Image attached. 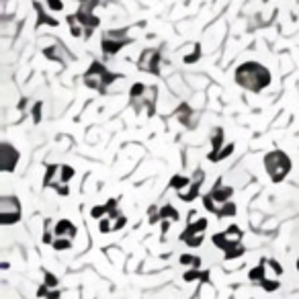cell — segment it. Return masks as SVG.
Wrapping results in <instances>:
<instances>
[{"label": "cell", "instance_id": "1", "mask_svg": "<svg viewBox=\"0 0 299 299\" xmlns=\"http://www.w3.org/2000/svg\"><path fill=\"white\" fill-rule=\"evenodd\" d=\"M236 78L238 86L250 90V92H262L268 84H270V72L258 62H246L242 66L236 68Z\"/></svg>", "mask_w": 299, "mask_h": 299}, {"label": "cell", "instance_id": "2", "mask_svg": "<svg viewBox=\"0 0 299 299\" xmlns=\"http://www.w3.org/2000/svg\"><path fill=\"white\" fill-rule=\"evenodd\" d=\"M117 78H121V76L109 72L100 62H92L90 68L86 70V74H84V84H86L88 88L98 90V92L104 94V92H106V86H109V84H113Z\"/></svg>", "mask_w": 299, "mask_h": 299}, {"label": "cell", "instance_id": "3", "mask_svg": "<svg viewBox=\"0 0 299 299\" xmlns=\"http://www.w3.org/2000/svg\"><path fill=\"white\" fill-rule=\"evenodd\" d=\"M264 168L272 182H281L291 170V158L281 150H272L264 156Z\"/></svg>", "mask_w": 299, "mask_h": 299}, {"label": "cell", "instance_id": "4", "mask_svg": "<svg viewBox=\"0 0 299 299\" xmlns=\"http://www.w3.org/2000/svg\"><path fill=\"white\" fill-rule=\"evenodd\" d=\"M20 220V201L16 197H2L0 199V224L12 226Z\"/></svg>", "mask_w": 299, "mask_h": 299}, {"label": "cell", "instance_id": "5", "mask_svg": "<svg viewBox=\"0 0 299 299\" xmlns=\"http://www.w3.org/2000/svg\"><path fill=\"white\" fill-rule=\"evenodd\" d=\"M160 50H154V48H150V50H144L142 56H140V62H138V68L142 72H148V74H160Z\"/></svg>", "mask_w": 299, "mask_h": 299}, {"label": "cell", "instance_id": "6", "mask_svg": "<svg viewBox=\"0 0 299 299\" xmlns=\"http://www.w3.org/2000/svg\"><path fill=\"white\" fill-rule=\"evenodd\" d=\"M16 164H18V150L4 142L0 146V168H2V172H12Z\"/></svg>", "mask_w": 299, "mask_h": 299}, {"label": "cell", "instance_id": "7", "mask_svg": "<svg viewBox=\"0 0 299 299\" xmlns=\"http://www.w3.org/2000/svg\"><path fill=\"white\" fill-rule=\"evenodd\" d=\"M203 180H205V172H203L201 168H199V170H195V174H193V182H190V186H188L186 190H182V193H178L180 201H184V203L195 201V199L199 197V190H201Z\"/></svg>", "mask_w": 299, "mask_h": 299}, {"label": "cell", "instance_id": "8", "mask_svg": "<svg viewBox=\"0 0 299 299\" xmlns=\"http://www.w3.org/2000/svg\"><path fill=\"white\" fill-rule=\"evenodd\" d=\"M76 14V18L80 20V25L84 27V29H86V31H84V37H90L92 35V29H96L98 25H100V18L98 16H94L90 10H78V12H74Z\"/></svg>", "mask_w": 299, "mask_h": 299}, {"label": "cell", "instance_id": "9", "mask_svg": "<svg viewBox=\"0 0 299 299\" xmlns=\"http://www.w3.org/2000/svg\"><path fill=\"white\" fill-rule=\"evenodd\" d=\"M209 195H211L213 199H216V203L224 205V203H228V201H230V197L234 195V188H232V186H226V184H224V180H222V178H218V182L211 186Z\"/></svg>", "mask_w": 299, "mask_h": 299}, {"label": "cell", "instance_id": "10", "mask_svg": "<svg viewBox=\"0 0 299 299\" xmlns=\"http://www.w3.org/2000/svg\"><path fill=\"white\" fill-rule=\"evenodd\" d=\"M127 44H132V39H109V37H102L100 48H102V54L106 58H111V56L119 54Z\"/></svg>", "mask_w": 299, "mask_h": 299}, {"label": "cell", "instance_id": "11", "mask_svg": "<svg viewBox=\"0 0 299 299\" xmlns=\"http://www.w3.org/2000/svg\"><path fill=\"white\" fill-rule=\"evenodd\" d=\"M176 117H178V121L184 127H188V130H193V127L197 125V121H199V113H195L188 104H180L178 106V109H176Z\"/></svg>", "mask_w": 299, "mask_h": 299}, {"label": "cell", "instance_id": "12", "mask_svg": "<svg viewBox=\"0 0 299 299\" xmlns=\"http://www.w3.org/2000/svg\"><path fill=\"white\" fill-rule=\"evenodd\" d=\"M54 234H56V238H70L72 240L78 234V230H76V226L70 220H60L56 224V228H54Z\"/></svg>", "mask_w": 299, "mask_h": 299}, {"label": "cell", "instance_id": "13", "mask_svg": "<svg viewBox=\"0 0 299 299\" xmlns=\"http://www.w3.org/2000/svg\"><path fill=\"white\" fill-rule=\"evenodd\" d=\"M205 230H207V220H205V218H199L197 222H190V224L186 226V230L180 234V240L184 242V240H188L190 236H197V234H205Z\"/></svg>", "mask_w": 299, "mask_h": 299}, {"label": "cell", "instance_id": "14", "mask_svg": "<svg viewBox=\"0 0 299 299\" xmlns=\"http://www.w3.org/2000/svg\"><path fill=\"white\" fill-rule=\"evenodd\" d=\"M44 54H46V58H50V60H54V62H66V60H72V56L66 52V48L64 46H54V48H44Z\"/></svg>", "mask_w": 299, "mask_h": 299}, {"label": "cell", "instance_id": "15", "mask_svg": "<svg viewBox=\"0 0 299 299\" xmlns=\"http://www.w3.org/2000/svg\"><path fill=\"white\" fill-rule=\"evenodd\" d=\"M33 8L37 10V25H35V29H39L41 25H52V27H58V20H56L54 16H50L44 8H41V4H39V2H33Z\"/></svg>", "mask_w": 299, "mask_h": 299}, {"label": "cell", "instance_id": "16", "mask_svg": "<svg viewBox=\"0 0 299 299\" xmlns=\"http://www.w3.org/2000/svg\"><path fill=\"white\" fill-rule=\"evenodd\" d=\"M211 148L213 150H211V154H209V160L224 148V130H222V127H216V130H213V134H211Z\"/></svg>", "mask_w": 299, "mask_h": 299}, {"label": "cell", "instance_id": "17", "mask_svg": "<svg viewBox=\"0 0 299 299\" xmlns=\"http://www.w3.org/2000/svg\"><path fill=\"white\" fill-rule=\"evenodd\" d=\"M248 279H250L252 283H262V281L266 279V260H262L258 266L250 268V272H248Z\"/></svg>", "mask_w": 299, "mask_h": 299}, {"label": "cell", "instance_id": "18", "mask_svg": "<svg viewBox=\"0 0 299 299\" xmlns=\"http://www.w3.org/2000/svg\"><path fill=\"white\" fill-rule=\"evenodd\" d=\"M60 168H62V166H58V164H50V166H48V172H46V178H44V186H46V188H48V186L54 188L56 184H60V182H58L60 176H56V174L60 172Z\"/></svg>", "mask_w": 299, "mask_h": 299}, {"label": "cell", "instance_id": "19", "mask_svg": "<svg viewBox=\"0 0 299 299\" xmlns=\"http://www.w3.org/2000/svg\"><path fill=\"white\" fill-rule=\"evenodd\" d=\"M190 182H193V178H186L182 174H174L172 180H170V186H172L176 193H182V190H186L190 186Z\"/></svg>", "mask_w": 299, "mask_h": 299}, {"label": "cell", "instance_id": "20", "mask_svg": "<svg viewBox=\"0 0 299 299\" xmlns=\"http://www.w3.org/2000/svg\"><path fill=\"white\" fill-rule=\"evenodd\" d=\"M182 279L186 281V283H193V281H207L209 279V272H201L199 268H188L184 274H182Z\"/></svg>", "mask_w": 299, "mask_h": 299}, {"label": "cell", "instance_id": "21", "mask_svg": "<svg viewBox=\"0 0 299 299\" xmlns=\"http://www.w3.org/2000/svg\"><path fill=\"white\" fill-rule=\"evenodd\" d=\"M224 234H226V238L230 240V244H232V246H238V244H240V240H242V230H240L238 226H230Z\"/></svg>", "mask_w": 299, "mask_h": 299}, {"label": "cell", "instance_id": "22", "mask_svg": "<svg viewBox=\"0 0 299 299\" xmlns=\"http://www.w3.org/2000/svg\"><path fill=\"white\" fill-rule=\"evenodd\" d=\"M160 218L168 220V222H178L180 220V213L172 205H164V207H160Z\"/></svg>", "mask_w": 299, "mask_h": 299}, {"label": "cell", "instance_id": "23", "mask_svg": "<svg viewBox=\"0 0 299 299\" xmlns=\"http://www.w3.org/2000/svg\"><path fill=\"white\" fill-rule=\"evenodd\" d=\"M238 207H236V203H232V201H228V203H224L222 207H220V211H218V218L220 220H224V218H234L236 216V211Z\"/></svg>", "mask_w": 299, "mask_h": 299}, {"label": "cell", "instance_id": "24", "mask_svg": "<svg viewBox=\"0 0 299 299\" xmlns=\"http://www.w3.org/2000/svg\"><path fill=\"white\" fill-rule=\"evenodd\" d=\"M180 264L190 266V268H201V258H199V256H193V254H182L180 256Z\"/></svg>", "mask_w": 299, "mask_h": 299}, {"label": "cell", "instance_id": "25", "mask_svg": "<svg viewBox=\"0 0 299 299\" xmlns=\"http://www.w3.org/2000/svg\"><path fill=\"white\" fill-rule=\"evenodd\" d=\"M68 25H70V31H72L74 37H82V31H86V29L80 25V20L76 18V14H70V16H68Z\"/></svg>", "mask_w": 299, "mask_h": 299}, {"label": "cell", "instance_id": "26", "mask_svg": "<svg viewBox=\"0 0 299 299\" xmlns=\"http://www.w3.org/2000/svg\"><path fill=\"white\" fill-rule=\"evenodd\" d=\"M234 154V144H226L222 150H220V152L216 154V156H213L211 158V162H222V160H226V158H230Z\"/></svg>", "mask_w": 299, "mask_h": 299}, {"label": "cell", "instance_id": "27", "mask_svg": "<svg viewBox=\"0 0 299 299\" xmlns=\"http://www.w3.org/2000/svg\"><path fill=\"white\" fill-rule=\"evenodd\" d=\"M213 244H216L218 248H222L224 252H228L230 248H234V246L230 244V240L226 238V234H224V232H220V234H216V236H213Z\"/></svg>", "mask_w": 299, "mask_h": 299}, {"label": "cell", "instance_id": "28", "mask_svg": "<svg viewBox=\"0 0 299 299\" xmlns=\"http://www.w3.org/2000/svg\"><path fill=\"white\" fill-rule=\"evenodd\" d=\"M52 248H54V250H58V252L70 250V248H72V240H70V238H56V240H54V244H52Z\"/></svg>", "mask_w": 299, "mask_h": 299}, {"label": "cell", "instance_id": "29", "mask_svg": "<svg viewBox=\"0 0 299 299\" xmlns=\"http://www.w3.org/2000/svg\"><path fill=\"white\" fill-rule=\"evenodd\" d=\"M203 205H205V209H207V211L216 213V216H218V211H220V207H222L220 203H216V199H213V197H211L209 193H207V195L203 197Z\"/></svg>", "mask_w": 299, "mask_h": 299}, {"label": "cell", "instance_id": "30", "mask_svg": "<svg viewBox=\"0 0 299 299\" xmlns=\"http://www.w3.org/2000/svg\"><path fill=\"white\" fill-rule=\"evenodd\" d=\"M246 250H244V246L242 244H238V246H234V248H230L228 252H226V260H234V258H240V256L244 254Z\"/></svg>", "mask_w": 299, "mask_h": 299}, {"label": "cell", "instance_id": "31", "mask_svg": "<svg viewBox=\"0 0 299 299\" xmlns=\"http://www.w3.org/2000/svg\"><path fill=\"white\" fill-rule=\"evenodd\" d=\"M74 176V168L72 166H62L60 168V182L64 184H68V180Z\"/></svg>", "mask_w": 299, "mask_h": 299}, {"label": "cell", "instance_id": "32", "mask_svg": "<svg viewBox=\"0 0 299 299\" xmlns=\"http://www.w3.org/2000/svg\"><path fill=\"white\" fill-rule=\"evenodd\" d=\"M104 37H109V39H130L127 37V29H109L104 33Z\"/></svg>", "mask_w": 299, "mask_h": 299}, {"label": "cell", "instance_id": "33", "mask_svg": "<svg viewBox=\"0 0 299 299\" xmlns=\"http://www.w3.org/2000/svg\"><path fill=\"white\" fill-rule=\"evenodd\" d=\"M260 287H262L266 293H272V291H276V289L281 287V283L276 281V279H264V281L260 283Z\"/></svg>", "mask_w": 299, "mask_h": 299}, {"label": "cell", "instance_id": "34", "mask_svg": "<svg viewBox=\"0 0 299 299\" xmlns=\"http://www.w3.org/2000/svg\"><path fill=\"white\" fill-rule=\"evenodd\" d=\"M201 58V46H193V52H190L188 56H184V64H195L197 60Z\"/></svg>", "mask_w": 299, "mask_h": 299}, {"label": "cell", "instance_id": "35", "mask_svg": "<svg viewBox=\"0 0 299 299\" xmlns=\"http://www.w3.org/2000/svg\"><path fill=\"white\" fill-rule=\"evenodd\" d=\"M106 216V205H94L90 209V218L92 220H102Z\"/></svg>", "mask_w": 299, "mask_h": 299}, {"label": "cell", "instance_id": "36", "mask_svg": "<svg viewBox=\"0 0 299 299\" xmlns=\"http://www.w3.org/2000/svg\"><path fill=\"white\" fill-rule=\"evenodd\" d=\"M98 230H100V234H109V232H113V220H111V218H102V220H98Z\"/></svg>", "mask_w": 299, "mask_h": 299}, {"label": "cell", "instance_id": "37", "mask_svg": "<svg viewBox=\"0 0 299 299\" xmlns=\"http://www.w3.org/2000/svg\"><path fill=\"white\" fill-rule=\"evenodd\" d=\"M44 276H46V279H44V285H48L50 289H58V276L56 274H52V272H44Z\"/></svg>", "mask_w": 299, "mask_h": 299}, {"label": "cell", "instance_id": "38", "mask_svg": "<svg viewBox=\"0 0 299 299\" xmlns=\"http://www.w3.org/2000/svg\"><path fill=\"white\" fill-rule=\"evenodd\" d=\"M184 244L188 248H199L203 244V234H197V236H190L188 240H184Z\"/></svg>", "mask_w": 299, "mask_h": 299}, {"label": "cell", "instance_id": "39", "mask_svg": "<svg viewBox=\"0 0 299 299\" xmlns=\"http://www.w3.org/2000/svg\"><path fill=\"white\" fill-rule=\"evenodd\" d=\"M41 109H44V102H35V104H33V109H31V117H33L35 123L41 121Z\"/></svg>", "mask_w": 299, "mask_h": 299}, {"label": "cell", "instance_id": "40", "mask_svg": "<svg viewBox=\"0 0 299 299\" xmlns=\"http://www.w3.org/2000/svg\"><path fill=\"white\" fill-rule=\"evenodd\" d=\"M266 264L272 268V272H274V274H283V266H281V262H276V260L268 258V260H266Z\"/></svg>", "mask_w": 299, "mask_h": 299}, {"label": "cell", "instance_id": "41", "mask_svg": "<svg viewBox=\"0 0 299 299\" xmlns=\"http://www.w3.org/2000/svg\"><path fill=\"white\" fill-rule=\"evenodd\" d=\"M54 188L58 190V193H60L62 197H68V195H70V186H68V184H64V182H60V184H56Z\"/></svg>", "mask_w": 299, "mask_h": 299}, {"label": "cell", "instance_id": "42", "mask_svg": "<svg viewBox=\"0 0 299 299\" xmlns=\"http://www.w3.org/2000/svg\"><path fill=\"white\" fill-rule=\"evenodd\" d=\"M125 224H127V218H125V216H119V218L113 222V232L123 230V228H125Z\"/></svg>", "mask_w": 299, "mask_h": 299}, {"label": "cell", "instance_id": "43", "mask_svg": "<svg viewBox=\"0 0 299 299\" xmlns=\"http://www.w3.org/2000/svg\"><path fill=\"white\" fill-rule=\"evenodd\" d=\"M46 2H48V6H50V10H62L64 8V2H62V0H46Z\"/></svg>", "mask_w": 299, "mask_h": 299}, {"label": "cell", "instance_id": "44", "mask_svg": "<svg viewBox=\"0 0 299 299\" xmlns=\"http://www.w3.org/2000/svg\"><path fill=\"white\" fill-rule=\"evenodd\" d=\"M60 297H62L60 289H50V293H48V297H46V299H60Z\"/></svg>", "mask_w": 299, "mask_h": 299}, {"label": "cell", "instance_id": "45", "mask_svg": "<svg viewBox=\"0 0 299 299\" xmlns=\"http://www.w3.org/2000/svg\"><path fill=\"white\" fill-rule=\"evenodd\" d=\"M168 230H170V222H168V220H162V236H166Z\"/></svg>", "mask_w": 299, "mask_h": 299}, {"label": "cell", "instance_id": "46", "mask_svg": "<svg viewBox=\"0 0 299 299\" xmlns=\"http://www.w3.org/2000/svg\"><path fill=\"white\" fill-rule=\"evenodd\" d=\"M297 270H299V260H297Z\"/></svg>", "mask_w": 299, "mask_h": 299}]
</instances>
